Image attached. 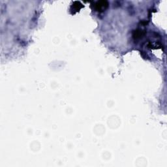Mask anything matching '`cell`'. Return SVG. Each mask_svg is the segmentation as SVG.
I'll return each instance as SVG.
<instances>
[{"label":"cell","mask_w":167,"mask_h":167,"mask_svg":"<svg viewBox=\"0 0 167 167\" xmlns=\"http://www.w3.org/2000/svg\"><path fill=\"white\" fill-rule=\"evenodd\" d=\"M108 3L106 1H101V2H97L95 5V8L97 11L98 12H104L108 8Z\"/></svg>","instance_id":"cell-1"},{"label":"cell","mask_w":167,"mask_h":167,"mask_svg":"<svg viewBox=\"0 0 167 167\" xmlns=\"http://www.w3.org/2000/svg\"><path fill=\"white\" fill-rule=\"evenodd\" d=\"M82 7H83V5H82L80 2H74L73 4H72L71 9H72V10L75 11V13H76V12L79 11L80 9L81 8H82Z\"/></svg>","instance_id":"cell-2"},{"label":"cell","mask_w":167,"mask_h":167,"mask_svg":"<svg viewBox=\"0 0 167 167\" xmlns=\"http://www.w3.org/2000/svg\"><path fill=\"white\" fill-rule=\"evenodd\" d=\"M144 35L143 31H142V30H136V31L135 32V34L133 35V37H135L136 39L139 38L141 36H142Z\"/></svg>","instance_id":"cell-3"}]
</instances>
